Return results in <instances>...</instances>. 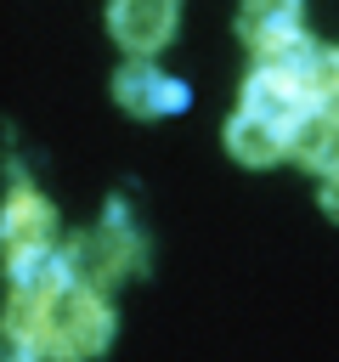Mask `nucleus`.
Instances as JSON below:
<instances>
[{"label": "nucleus", "mask_w": 339, "mask_h": 362, "mask_svg": "<svg viewBox=\"0 0 339 362\" xmlns=\"http://www.w3.org/2000/svg\"><path fill=\"white\" fill-rule=\"evenodd\" d=\"M113 102L136 119H164V113L186 107V85L170 79L164 68H153V62H130V68L113 74Z\"/></svg>", "instance_id": "6"}, {"label": "nucleus", "mask_w": 339, "mask_h": 362, "mask_svg": "<svg viewBox=\"0 0 339 362\" xmlns=\"http://www.w3.org/2000/svg\"><path fill=\"white\" fill-rule=\"evenodd\" d=\"M237 34H243V45H249L260 62H282V57L305 40V28H299V0H243Z\"/></svg>", "instance_id": "4"}, {"label": "nucleus", "mask_w": 339, "mask_h": 362, "mask_svg": "<svg viewBox=\"0 0 339 362\" xmlns=\"http://www.w3.org/2000/svg\"><path fill=\"white\" fill-rule=\"evenodd\" d=\"M175 17H181V0H107V34L130 57H153L158 45H170Z\"/></svg>", "instance_id": "5"}, {"label": "nucleus", "mask_w": 339, "mask_h": 362, "mask_svg": "<svg viewBox=\"0 0 339 362\" xmlns=\"http://www.w3.org/2000/svg\"><path fill=\"white\" fill-rule=\"evenodd\" d=\"M226 153H232L237 164L260 170V164H277V158L294 153V130H282L277 119H260V113L237 107V113L226 119Z\"/></svg>", "instance_id": "7"}, {"label": "nucleus", "mask_w": 339, "mask_h": 362, "mask_svg": "<svg viewBox=\"0 0 339 362\" xmlns=\"http://www.w3.org/2000/svg\"><path fill=\"white\" fill-rule=\"evenodd\" d=\"M34 356H45V351H40V339H34V334L6 328V362H34Z\"/></svg>", "instance_id": "11"}, {"label": "nucleus", "mask_w": 339, "mask_h": 362, "mask_svg": "<svg viewBox=\"0 0 339 362\" xmlns=\"http://www.w3.org/2000/svg\"><path fill=\"white\" fill-rule=\"evenodd\" d=\"M322 209L339 221V175H328V181H322Z\"/></svg>", "instance_id": "12"}, {"label": "nucleus", "mask_w": 339, "mask_h": 362, "mask_svg": "<svg viewBox=\"0 0 339 362\" xmlns=\"http://www.w3.org/2000/svg\"><path fill=\"white\" fill-rule=\"evenodd\" d=\"M141 260H147V249H141V238L130 226H96L79 243H68L73 283H85V288H113V283L136 277Z\"/></svg>", "instance_id": "2"}, {"label": "nucleus", "mask_w": 339, "mask_h": 362, "mask_svg": "<svg viewBox=\"0 0 339 362\" xmlns=\"http://www.w3.org/2000/svg\"><path fill=\"white\" fill-rule=\"evenodd\" d=\"M107 339H113V305L102 300V288L85 283H68L40 317V351L51 362H90L107 351Z\"/></svg>", "instance_id": "1"}, {"label": "nucleus", "mask_w": 339, "mask_h": 362, "mask_svg": "<svg viewBox=\"0 0 339 362\" xmlns=\"http://www.w3.org/2000/svg\"><path fill=\"white\" fill-rule=\"evenodd\" d=\"M305 85H311L316 107H339V45H316V51H311Z\"/></svg>", "instance_id": "10"}, {"label": "nucleus", "mask_w": 339, "mask_h": 362, "mask_svg": "<svg viewBox=\"0 0 339 362\" xmlns=\"http://www.w3.org/2000/svg\"><path fill=\"white\" fill-rule=\"evenodd\" d=\"M294 158L322 175H339V107H311L294 124Z\"/></svg>", "instance_id": "9"}, {"label": "nucleus", "mask_w": 339, "mask_h": 362, "mask_svg": "<svg viewBox=\"0 0 339 362\" xmlns=\"http://www.w3.org/2000/svg\"><path fill=\"white\" fill-rule=\"evenodd\" d=\"M243 107H249V113H260V119H277L282 130H294V124L316 107V96H311V85H305L294 68L260 62V68L243 79Z\"/></svg>", "instance_id": "3"}, {"label": "nucleus", "mask_w": 339, "mask_h": 362, "mask_svg": "<svg viewBox=\"0 0 339 362\" xmlns=\"http://www.w3.org/2000/svg\"><path fill=\"white\" fill-rule=\"evenodd\" d=\"M6 255H28V249H51V232H56V209L34 192V187H11L6 198Z\"/></svg>", "instance_id": "8"}]
</instances>
